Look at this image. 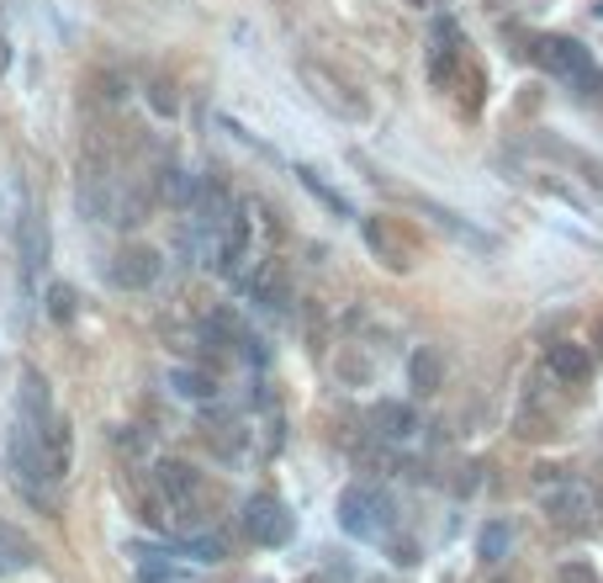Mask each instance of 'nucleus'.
I'll return each instance as SVG.
<instances>
[{"mask_svg":"<svg viewBox=\"0 0 603 583\" xmlns=\"http://www.w3.org/2000/svg\"><path fill=\"white\" fill-rule=\"evenodd\" d=\"M339 531L355 542H381L392 531V499L370 483H350L339 494Z\"/></svg>","mask_w":603,"mask_h":583,"instance_id":"1","label":"nucleus"},{"mask_svg":"<svg viewBox=\"0 0 603 583\" xmlns=\"http://www.w3.org/2000/svg\"><path fill=\"white\" fill-rule=\"evenodd\" d=\"M243 531H249V542H260V546H286L291 531H297V520H291V509L281 499L254 494V499L243 504Z\"/></svg>","mask_w":603,"mask_h":583,"instance_id":"2","label":"nucleus"},{"mask_svg":"<svg viewBox=\"0 0 603 583\" xmlns=\"http://www.w3.org/2000/svg\"><path fill=\"white\" fill-rule=\"evenodd\" d=\"M540 504H545V514H551L556 525H582V520L593 514V488L577 483V477H562V483H545V488H540Z\"/></svg>","mask_w":603,"mask_h":583,"instance_id":"3","label":"nucleus"},{"mask_svg":"<svg viewBox=\"0 0 603 583\" xmlns=\"http://www.w3.org/2000/svg\"><path fill=\"white\" fill-rule=\"evenodd\" d=\"M164 260L160 250H149V245H127V250L112 260V282H117L122 292H149L154 282H160Z\"/></svg>","mask_w":603,"mask_h":583,"instance_id":"4","label":"nucleus"},{"mask_svg":"<svg viewBox=\"0 0 603 583\" xmlns=\"http://www.w3.org/2000/svg\"><path fill=\"white\" fill-rule=\"evenodd\" d=\"M535 59H540V70L566 75V80H582V75L593 70L588 48H582V42H571V38H540V42H535Z\"/></svg>","mask_w":603,"mask_h":583,"instance_id":"5","label":"nucleus"},{"mask_svg":"<svg viewBox=\"0 0 603 583\" xmlns=\"http://www.w3.org/2000/svg\"><path fill=\"white\" fill-rule=\"evenodd\" d=\"M16 409H22L16 419H27V424H38V430L53 419V393H48V376H42L38 367H22V382H16Z\"/></svg>","mask_w":603,"mask_h":583,"instance_id":"6","label":"nucleus"},{"mask_svg":"<svg viewBox=\"0 0 603 583\" xmlns=\"http://www.w3.org/2000/svg\"><path fill=\"white\" fill-rule=\"evenodd\" d=\"M16 250H22V271L27 276H38L42 265H48V218L42 212H22L16 218Z\"/></svg>","mask_w":603,"mask_h":583,"instance_id":"7","label":"nucleus"},{"mask_svg":"<svg viewBox=\"0 0 603 583\" xmlns=\"http://www.w3.org/2000/svg\"><path fill=\"white\" fill-rule=\"evenodd\" d=\"M407 387H413L418 398H429V393L444 387V361H440L435 345H418V350L407 356Z\"/></svg>","mask_w":603,"mask_h":583,"instance_id":"8","label":"nucleus"},{"mask_svg":"<svg viewBox=\"0 0 603 583\" xmlns=\"http://www.w3.org/2000/svg\"><path fill=\"white\" fill-rule=\"evenodd\" d=\"M154 477H160L164 499L175 504V509H186V504L201 494V477L186 467V461H160V472H154Z\"/></svg>","mask_w":603,"mask_h":583,"instance_id":"9","label":"nucleus"},{"mask_svg":"<svg viewBox=\"0 0 603 583\" xmlns=\"http://www.w3.org/2000/svg\"><path fill=\"white\" fill-rule=\"evenodd\" d=\"M370 430H376V435H387V441H407V435L418 430V419H413L407 404L387 398V404H376V409H370Z\"/></svg>","mask_w":603,"mask_h":583,"instance_id":"10","label":"nucleus"},{"mask_svg":"<svg viewBox=\"0 0 603 583\" xmlns=\"http://www.w3.org/2000/svg\"><path fill=\"white\" fill-rule=\"evenodd\" d=\"M551 372L562 376V382H588L593 376V356L582 345L562 339V345H551Z\"/></svg>","mask_w":603,"mask_h":583,"instance_id":"11","label":"nucleus"},{"mask_svg":"<svg viewBox=\"0 0 603 583\" xmlns=\"http://www.w3.org/2000/svg\"><path fill=\"white\" fill-rule=\"evenodd\" d=\"M361 234H365V245L376 250V260H381V265H392V271H402V265H407V250H402L398 239L387 234V223H381V218H361Z\"/></svg>","mask_w":603,"mask_h":583,"instance_id":"12","label":"nucleus"},{"mask_svg":"<svg viewBox=\"0 0 603 583\" xmlns=\"http://www.w3.org/2000/svg\"><path fill=\"white\" fill-rule=\"evenodd\" d=\"M297 175H302V186H307V191H313V197H318L323 208L334 212V218H355V208H350V202H344V197H339V191H334V186H328V181H323L318 170H297Z\"/></svg>","mask_w":603,"mask_h":583,"instance_id":"13","label":"nucleus"},{"mask_svg":"<svg viewBox=\"0 0 603 583\" xmlns=\"http://www.w3.org/2000/svg\"><path fill=\"white\" fill-rule=\"evenodd\" d=\"M429 212H435V223H440V228H450L461 245H472V250H492V239H487V234H477V228H472L461 212H450V208H429Z\"/></svg>","mask_w":603,"mask_h":583,"instance_id":"14","label":"nucleus"},{"mask_svg":"<svg viewBox=\"0 0 603 583\" xmlns=\"http://www.w3.org/2000/svg\"><path fill=\"white\" fill-rule=\"evenodd\" d=\"M180 557H197V562H223V557H228V546H223V536L191 531V536L180 542Z\"/></svg>","mask_w":603,"mask_h":583,"instance_id":"15","label":"nucleus"},{"mask_svg":"<svg viewBox=\"0 0 603 583\" xmlns=\"http://www.w3.org/2000/svg\"><path fill=\"white\" fill-rule=\"evenodd\" d=\"M197 175H186V170H164V197H169V202H175V208H191V202H197Z\"/></svg>","mask_w":603,"mask_h":583,"instance_id":"16","label":"nucleus"},{"mask_svg":"<svg viewBox=\"0 0 603 583\" xmlns=\"http://www.w3.org/2000/svg\"><path fill=\"white\" fill-rule=\"evenodd\" d=\"M0 551H5L11 562H38V546L27 542V536L11 525V520H0Z\"/></svg>","mask_w":603,"mask_h":583,"instance_id":"17","label":"nucleus"},{"mask_svg":"<svg viewBox=\"0 0 603 583\" xmlns=\"http://www.w3.org/2000/svg\"><path fill=\"white\" fill-rule=\"evenodd\" d=\"M169 382H175V393H180V398H197V404H206V398L217 393V387H212V376H206V372H186V367L169 376Z\"/></svg>","mask_w":603,"mask_h":583,"instance_id":"18","label":"nucleus"},{"mask_svg":"<svg viewBox=\"0 0 603 583\" xmlns=\"http://www.w3.org/2000/svg\"><path fill=\"white\" fill-rule=\"evenodd\" d=\"M482 557L487 562H503V557H508V546H514V531H508V525H503V520H492V525H487L482 531Z\"/></svg>","mask_w":603,"mask_h":583,"instance_id":"19","label":"nucleus"},{"mask_svg":"<svg viewBox=\"0 0 603 583\" xmlns=\"http://www.w3.org/2000/svg\"><path fill=\"white\" fill-rule=\"evenodd\" d=\"M75 302H80L75 287H64V282H53V287H48V313H53L59 324H70V319H75Z\"/></svg>","mask_w":603,"mask_h":583,"instance_id":"20","label":"nucleus"},{"mask_svg":"<svg viewBox=\"0 0 603 583\" xmlns=\"http://www.w3.org/2000/svg\"><path fill=\"white\" fill-rule=\"evenodd\" d=\"M588 181H593V186H599V191H603V170H593V175H588Z\"/></svg>","mask_w":603,"mask_h":583,"instance_id":"21","label":"nucleus"},{"mask_svg":"<svg viewBox=\"0 0 603 583\" xmlns=\"http://www.w3.org/2000/svg\"><path fill=\"white\" fill-rule=\"evenodd\" d=\"M407 5H435V0H407Z\"/></svg>","mask_w":603,"mask_h":583,"instance_id":"22","label":"nucleus"}]
</instances>
